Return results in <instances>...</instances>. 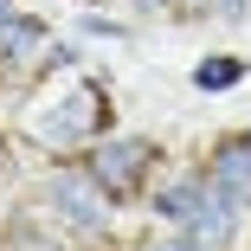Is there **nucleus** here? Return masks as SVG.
<instances>
[{"mask_svg": "<svg viewBox=\"0 0 251 251\" xmlns=\"http://www.w3.org/2000/svg\"><path fill=\"white\" fill-rule=\"evenodd\" d=\"M110 123V103H103V90L97 84H77V90H65L52 110H39L32 116V135L39 142H84V135H97Z\"/></svg>", "mask_w": 251, "mask_h": 251, "instance_id": "obj_1", "label": "nucleus"}, {"mask_svg": "<svg viewBox=\"0 0 251 251\" xmlns=\"http://www.w3.org/2000/svg\"><path fill=\"white\" fill-rule=\"evenodd\" d=\"M148 168H155V142H142V135H116V142H103V148L90 155V180L103 187L110 200L142 193Z\"/></svg>", "mask_w": 251, "mask_h": 251, "instance_id": "obj_2", "label": "nucleus"}, {"mask_svg": "<svg viewBox=\"0 0 251 251\" xmlns=\"http://www.w3.org/2000/svg\"><path fill=\"white\" fill-rule=\"evenodd\" d=\"M103 200H110V193L90 180V168H84V174H52V206H58L71 226H84V232H97V226L110 219Z\"/></svg>", "mask_w": 251, "mask_h": 251, "instance_id": "obj_3", "label": "nucleus"}, {"mask_svg": "<svg viewBox=\"0 0 251 251\" xmlns=\"http://www.w3.org/2000/svg\"><path fill=\"white\" fill-rule=\"evenodd\" d=\"M206 180H213V193L232 200V206H251V135H226L219 142Z\"/></svg>", "mask_w": 251, "mask_h": 251, "instance_id": "obj_4", "label": "nucleus"}, {"mask_svg": "<svg viewBox=\"0 0 251 251\" xmlns=\"http://www.w3.org/2000/svg\"><path fill=\"white\" fill-rule=\"evenodd\" d=\"M206 193H213V180H193V174H187V180H174V187H161V193H155V213H161V219H174V226H187L200 206H206Z\"/></svg>", "mask_w": 251, "mask_h": 251, "instance_id": "obj_5", "label": "nucleus"}, {"mask_svg": "<svg viewBox=\"0 0 251 251\" xmlns=\"http://www.w3.org/2000/svg\"><path fill=\"white\" fill-rule=\"evenodd\" d=\"M232 213H238V206H232L226 193H206V206L187 219V238H193V245H226V238H232Z\"/></svg>", "mask_w": 251, "mask_h": 251, "instance_id": "obj_6", "label": "nucleus"}, {"mask_svg": "<svg viewBox=\"0 0 251 251\" xmlns=\"http://www.w3.org/2000/svg\"><path fill=\"white\" fill-rule=\"evenodd\" d=\"M39 45H45V26L39 20H0V58H26V52H39Z\"/></svg>", "mask_w": 251, "mask_h": 251, "instance_id": "obj_7", "label": "nucleus"}, {"mask_svg": "<svg viewBox=\"0 0 251 251\" xmlns=\"http://www.w3.org/2000/svg\"><path fill=\"white\" fill-rule=\"evenodd\" d=\"M238 77H245L238 58H200V65H193V90H232Z\"/></svg>", "mask_w": 251, "mask_h": 251, "instance_id": "obj_8", "label": "nucleus"}, {"mask_svg": "<svg viewBox=\"0 0 251 251\" xmlns=\"http://www.w3.org/2000/svg\"><path fill=\"white\" fill-rule=\"evenodd\" d=\"M148 251H200L193 238H168V245H148Z\"/></svg>", "mask_w": 251, "mask_h": 251, "instance_id": "obj_9", "label": "nucleus"}, {"mask_svg": "<svg viewBox=\"0 0 251 251\" xmlns=\"http://www.w3.org/2000/svg\"><path fill=\"white\" fill-rule=\"evenodd\" d=\"M251 13V0H226V20H245Z\"/></svg>", "mask_w": 251, "mask_h": 251, "instance_id": "obj_10", "label": "nucleus"}, {"mask_svg": "<svg viewBox=\"0 0 251 251\" xmlns=\"http://www.w3.org/2000/svg\"><path fill=\"white\" fill-rule=\"evenodd\" d=\"M174 7H187V13H193V7H206V0H174Z\"/></svg>", "mask_w": 251, "mask_h": 251, "instance_id": "obj_11", "label": "nucleus"}, {"mask_svg": "<svg viewBox=\"0 0 251 251\" xmlns=\"http://www.w3.org/2000/svg\"><path fill=\"white\" fill-rule=\"evenodd\" d=\"M0 161H7V135H0Z\"/></svg>", "mask_w": 251, "mask_h": 251, "instance_id": "obj_12", "label": "nucleus"}, {"mask_svg": "<svg viewBox=\"0 0 251 251\" xmlns=\"http://www.w3.org/2000/svg\"><path fill=\"white\" fill-rule=\"evenodd\" d=\"M0 20H7V0H0Z\"/></svg>", "mask_w": 251, "mask_h": 251, "instance_id": "obj_13", "label": "nucleus"}]
</instances>
